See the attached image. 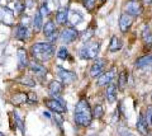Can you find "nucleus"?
Returning <instances> with one entry per match:
<instances>
[{
  "mask_svg": "<svg viewBox=\"0 0 152 136\" xmlns=\"http://www.w3.org/2000/svg\"><path fill=\"white\" fill-rule=\"evenodd\" d=\"M93 120V111L86 99H80L75 107V124L81 127H88Z\"/></svg>",
  "mask_w": 152,
  "mask_h": 136,
  "instance_id": "f257e3e1",
  "label": "nucleus"
},
{
  "mask_svg": "<svg viewBox=\"0 0 152 136\" xmlns=\"http://www.w3.org/2000/svg\"><path fill=\"white\" fill-rule=\"evenodd\" d=\"M32 55L34 57V61L43 62L48 61V60L53 56L55 54V46L48 42H37L32 46Z\"/></svg>",
  "mask_w": 152,
  "mask_h": 136,
  "instance_id": "f03ea898",
  "label": "nucleus"
},
{
  "mask_svg": "<svg viewBox=\"0 0 152 136\" xmlns=\"http://www.w3.org/2000/svg\"><path fill=\"white\" fill-rule=\"evenodd\" d=\"M99 49H100V43L96 41H90L88 43H85L84 47L80 49L79 56L83 60H93L98 56Z\"/></svg>",
  "mask_w": 152,
  "mask_h": 136,
  "instance_id": "7ed1b4c3",
  "label": "nucleus"
},
{
  "mask_svg": "<svg viewBox=\"0 0 152 136\" xmlns=\"http://www.w3.org/2000/svg\"><path fill=\"white\" fill-rule=\"evenodd\" d=\"M46 107L52 112L56 113H65L67 108H66V103L61 99V98H50V99H45Z\"/></svg>",
  "mask_w": 152,
  "mask_h": 136,
  "instance_id": "20e7f679",
  "label": "nucleus"
},
{
  "mask_svg": "<svg viewBox=\"0 0 152 136\" xmlns=\"http://www.w3.org/2000/svg\"><path fill=\"white\" fill-rule=\"evenodd\" d=\"M43 33L46 36L48 43H53V42L57 41V37H58V33H57V29H56V26L53 21H48L43 26Z\"/></svg>",
  "mask_w": 152,
  "mask_h": 136,
  "instance_id": "39448f33",
  "label": "nucleus"
},
{
  "mask_svg": "<svg viewBox=\"0 0 152 136\" xmlns=\"http://www.w3.org/2000/svg\"><path fill=\"white\" fill-rule=\"evenodd\" d=\"M142 3L140 0H128L126 3V13L129 14L132 17H136V15H140L142 13Z\"/></svg>",
  "mask_w": 152,
  "mask_h": 136,
  "instance_id": "423d86ee",
  "label": "nucleus"
},
{
  "mask_svg": "<svg viewBox=\"0 0 152 136\" xmlns=\"http://www.w3.org/2000/svg\"><path fill=\"white\" fill-rule=\"evenodd\" d=\"M77 37H79V32L76 31L75 28L69 27V28H65V29L61 32L60 41L62 42V43H71V42H74Z\"/></svg>",
  "mask_w": 152,
  "mask_h": 136,
  "instance_id": "0eeeda50",
  "label": "nucleus"
},
{
  "mask_svg": "<svg viewBox=\"0 0 152 136\" xmlns=\"http://www.w3.org/2000/svg\"><path fill=\"white\" fill-rule=\"evenodd\" d=\"M105 66H107V60L98 59L93 64L91 69H90V76H91V78H99L103 74Z\"/></svg>",
  "mask_w": 152,
  "mask_h": 136,
  "instance_id": "6e6552de",
  "label": "nucleus"
},
{
  "mask_svg": "<svg viewBox=\"0 0 152 136\" xmlns=\"http://www.w3.org/2000/svg\"><path fill=\"white\" fill-rule=\"evenodd\" d=\"M58 68V71H57V75L58 78H61L65 84H71L76 80V74L74 71H70V70H65L62 69V66H57Z\"/></svg>",
  "mask_w": 152,
  "mask_h": 136,
  "instance_id": "1a4fd4ad",
  "label": "nucleus"
},
{
  "mask_svg": "<svg viewBox=\"0 0 152 136\" xmlns=\"http://www.w3.org/2000/svg\"><path fill=\"white\" fill-rule=\"evenodd\" d=\"M0 21L7 26H13L14 23V13L7 7H0Z\"/></svg>",
  "mask_w": 152,
  "mask_h": 136,
  "instance_id": "9d476101",
  "label": "nucleus"
},
{
  "mask_svg": "<svg viewBox=\"0 0 152 136\" xmlns=\"http://www.w3.org/2000/svg\"><path fill=\"white\" fill-rule=\"evenodd\" d=\"M62 90H64V85H62V83L58 82V80H52L48 84V93H50L51 97L58 98L60 94L62 93Z\"/></svg>",
  "mask_w": 152,
  "mask_h": 136,
  "instance_id": "9b49d317",
  "label": "nucleus"
},
{
  "mask_svg": "<svg viewBox=\"0 0 152 136\" xmlns=\"http://www.w3.org/2000/svg\"><path fill=\"white\" fill-rule=\"evenodd\" d=\"M115 76V70L112 69L107 73H103L98 78V85L99 87H104V85H109L112 83V80Z\"/></svg>",
  "mask_w": 152,
  "mask_h": 136,
  "instance_id": "f8f14e48",
  "label": "nucleus"
},
{
  "mask_svg": "<svg viewBox=\"0 0 152 136\" xmlns=\"http://www.w3.org/2000/svg\"><path fill=\"white\" fill-rule=\"evenodd\" d=\"M18 55V68L19 69H26L29 66V57L24 49H18L17 51Z\"/></svg>",
  "mask_w": 152,
  "mask_h": 136,
  "instance_id": "ddd939ff",
  "label": "nucleus"
},
{
  "mask_svg": "<svg viewBox=\"0 0 152 136\" xmlns=\"http://www.w3.org/2000/svg\"><path fill=\"white\" fill-rule=\"evenodd\" d=\"M133 24V17L129 15V14L127 13H123L121 18H119V28L123 33H126V32L129 29L131 26Z\"/></svg>",
  "mask_w": 152,
  "mask_h": 136,
  "instance_id": "4468645a",
  "label": "nucleus"
},
{
  "mask_svg": "<svg viewBox=\"0 0 152 136\" xmlns=\"http://www.w3.org/2000/svg\"><path fill=\"white\" fill-rule=\"evenodd\" d=\"M29 68H31V71L36 75V76H38L39 79H43L46 76L47 74V69L43 66L42 64H39L38 61H33L29 64Z\"/></svg>",
  "mask_w": 152,
  "mask_h": 136,
  "instance_id": "2eb2a0df",
  "label": "nucleus"
},
{
  "mask_svg": "<svg viewBox=\"0 0 152 136\" xmlns=\"http://www.w3.org/2000/svg\"><path fill=\"white\" fill-rule=\"evenodd\" d=\"M136 127H137V131H138L141 135L148 136V134H150L148 124L146 122V120H145V117H143L142 113L140 115V118H138V121H137V124H136Z\"/></svg>",
  "mask_w": 152,
  "mask_h": 136,
  "instance_id": "dca6fc26",
  "label": "nucleus"
},
{
  "mask_svg": "<svg viewBox=\"0 0 152 136\" xmlns=\"http://www.w3.org/2000/svg\"><path fill=\"white\" fill-rule=\"evenodd\" d=\"M142 41H143V43L147 49L152 47V29L147 26L142 31Z\"/></svg>",
  "mask_w": 152,
  "mask_h": 136,
  "instance_id": "f3484780",
  "label": "nucleus"
},
{
  "mask_svg": "<svg viewBox=\"0 0 152 136\" xmlns=\"http://www.w3.org/2000/svg\"><path fill=\"white\" fill-rule=\"evenodd\" d=\"M147 66H152V55L151 54L142 56V57H140L136 61V68L143 69V68H147Z\"/></svg>",
  "mask_w": 152,
  "mask_h": 136,
  "instance_id": "a211bd4d",
  "label": "nucleus"
},
{
  "mask_svg": "<svg viewBox=\"0 0 152 136\" xmlns=\"http://www.w3.org/2000/svg\"><path fill=\"white\" fill-rule=\"evenodd\" d=\"M67 21L71 23L72 26H77L83 22V14L80 12H76V10H71L69 13V17H67Z\"/></svg>",
  "mask_w": 152,
  "mask_h": 136,
  "instance_id": "6ab92c4d",
  "label": "nucleus"
},
{
  "mask_svg": "<svg viewBox=\"0 0 152 136\" xmlns=\"http://www.w3.org/2000/svg\"><path fill=\"white\" fill-rule=\"evenodd\" d=\"M107 99L109 103H114L117 99V87L114 83H110L107 88Z\"/></svg>",
  "mask_w": 152,
  "mask_h": 136,
  "instance_id": "aec40b11",
  "label": "nucleus"
},
{
  "mask_svg": "<svg viewBox=\"0 0 152 136\" xmlns=\"http://www.w3.org/2000/svg\"><path fill=\"white\" fill-rule=\"evenodd\" d=\"M15 37L20 41H24L29 37V32H28V28L22 26V24H18L17 26V29H15Z\"/></svg>",
  "mask_w": 152,
  "mask_h": 136,
  "instance_id": "412c9836",
  "label": "nucleus"
},
{
  "mask_svg": "<svg viewBox=\"0 0 152 136\" xmlns=\"http://www.w3.org/2000/svg\"><path fill=\"white\" fill-rule=\"evenodd\" d=\"M67 17H69L67 8H60L58 12L56 13V21L58 24H65L67 22Z\"/></svg>",
  "mask_w": 152,
  "mask_h": 136,
  "instance_id": "4be33fe9",
  "label": "nucleus"
},
{
  "mask_svg": "<svg viewBox=\"0 0 152 136\" xmlns=\"http://www.w3.org/2000/svg\"><path fill=\"white\" fill-rule=\"evenodd\" d=\"M127 82H128V73H127V70H122L119 73V76H118V87H119V90H124L127 87Z\"/></svg>",
  "mask_w": 152,
  "mask_h": 136,
  "instance_id": "5701e85b",
  "label": "nucleus"
},
{
  "mask_svg": "<svg viewBox=\"0 0 152 136\" xmlns=\"http://www.w3.org/2000/svg\"><path fill=\"white\" fill-rule=\"evenodd\" d=\"M28 102V94L27 93H17L15 96H13L12 98V103L15 106L19 104H23V103H27Z\"/></svg>",
  "mask_w": 152,
  "mask_h": 136,
  "instance_id": "b1692460",
  "label": "nucleus"
},
{
  "mask_svg": "<svg viewBox=\"0 0 152 136\" xmlns=\"http://www.w3.org/2000/svg\"><path fill=\"white\" fill-rule=\"evenodd\" d=\"M122 49V41L121 38H118L117 36H113L110 40V45H109V51L110 52H117Z\"/></svg>",
  "mask_w": 152,
  "mask_h": 136,
  "instance_id": "393cba45",
  "label": "nucleus"
},
{
  "mask_svg": "<svg viewBox=\"0 0 152 136\" xmlns=\"http://www.w3.org/2000/svg\"><path fill=\"white\" fill-rule=\"evenodd\" d=\"M33 28H34L36 32H39L42 28H43V23H42V17H41L39 12H37L36 15H34V19H33Z\"/></svg>",
  "mask_w": 152,
  "mask_h": 136,
  "instance_id": "a878e982",
  "label": "nucleus"
},
{
  "mask_svg": "<svg viewBox=\"0 0 152 136\" xmlns=\"http://www.w3.org/2000/svg\"><path fill=\"white\" fill-rule=\"evenodd\" d=\"M91 37H94V29L93 28H88L86 31H84L81 33V41L85 42V43H88Z\"/></svg>",
  "mask_w": 152,
  "mask_h": 136,
  "instance_id": "bb28decb",
  "label": "nucleus"
},
{
  "mask_svg": "<svg viewBox=\"0 0 152 136\" xmlns=\"http://www.w3.org/2000/svg\"><path fill=\"white\" fill-rule=\"evenodd\" d=\"M13 115H14V121H15V125L18 126V129L22 131V132H24V124H23V120L20 118V116H19V113L17 111H14L13 112Z\"/></svg>",
  "mask_w": 152,
  "mask_h": 136,
  "instance_id": "cd10ccee",
  "label": "nucleus"
},
{
  "mask_svg": "<svg viewBox=\"0 0 152 136\" xmlns=\"http://www.w3.org/2000/svg\"><path fill=\"white\" fill-rule=\"evenodd\" d=\"M104 115V108L100 106V104H98V106H95L94 107V111H93V116L95 117V118H102Z\"/></svg>",
  "mask_w": 152,
  "mask_h": 136,
  "instance_id": "c85d7f7f",
  "label": "nucleus"
},
{
  "mask_svg": "<svg viewBox=\"0 0 152 136\" xmlns=\"http://www.w3.org/2000/svg\"><path fill=\"white\" fill-rule=\"evenodd\" d=\"M19 82H20L22 84H26V85H28V87H34L36 85V82L33 80L31 76H22L20 79H19Z\"/></svg>",
  "mask_w": 152,
  "mask_h": 136,
  "instance_id": "c756f323",
  "label": "nucleus"
},
{
  "mask_svg": "<svg viewBox=\"0 0 152 136\" xmlns=\"http://www.w3.org/2000/svg\"><path fill=\"white\" fill-rule=\"evenodd\" d=\"M57 57L61 59V60H66L69 57V51L66 47H61L58 50V52H57Z\"/></svg>",
  "mask_w": 152,
  "mask_h": 136,
  "instance_id": "7c9ffc66",
  "label": "nucleus"
},
{
  "mask_svg": "<svg viewBox=\"0 0 152 136\" xmlns=\"http://www.w3.org/2000/svg\"><path fill=\"white\" fill-rule=\"evenodd\" d=\"M39 14H41V17H46L47 14H50L48 5H47L46 3H43V4L41 5V8H39Z\"/></svg>",
  "mask_w": 152,
  "mask_h": 136,
  "instance_id": "2f4dec72",
  "label": "nucleus"
},
{
  "mask_svg": "<svg viewBox=\"0 0 152 136\" xmlns=\"http://www.w3.org/2000/svg\"><path fill=\"white\" fill-rule=\"evenodd\" d=\"M146 122L152 126V107H147V112H146Z\"/></svg>",
  "mask_w": 152,
  "mask_h": 136,
  "instance_id": "473e14b6",
  "label": "nucleus"
},
{
  "mask_svg": "<svg viewBox=\"0 0 152 136\" xmlns=\"http://www.w3.org/2000/svg\"><path fill=\"white\" fill-rule=\"evenodd\" d=\"M24 9H26V4L20 1V0H19V1H15V12L17 13H22Z\"/></svg>",
  "mask_w": 152,
  "mask_h": 136,
  "instance_id": "72a5a7b5",
  "label": "nucleus"
},
{
  "mask_svg": "<svg viewBox=\"0 0 152 136\" xmlns=\"http://www.w3.org/2000/svg\"><path fill=\"white\" fill-rule=\"evenodd\" d=\"M95 3H96V0H85L84 1L85 7L88 8V10H91V9L95 7Z\"/></svg>",
  "mask_w": 152,
  "mask_h": 136,
  "instance_id": "f704fd0d",
  "label": "nucleus"
},
{
  "mask_svg": "<svg viewBox=\"0 0 152 136\" xmlns=\"http://www.w3.org/2000/svg\"><path fill=\"white\" fill-rule=\"evenodd\" d=\"M119 135L121 136H134L128 129H121L119 130Z\"/></svg>",
  "mask_w": 152,
  "mask_h": 136,
  "instance_id": "c9c22d12",
  "label": "nucleus"
},
{
  "mask_svg": "<svg viewBox=\"0 0 152 136\" xmlns=\"http://www.w3.org/2000/svg\"><path fill=\"white\" fill-rule=\"evenodd\" d=\"M27 94H28V102H37V94H34L33 92H29Z\"/></svg>",
  "mask_w": 152,
  "mask_h": 136,
  "instance_id": "e433bc0d",
  "label": "nucleus"
},
{
  "mask_svg": "<svg viewBox=\"0 0 152 136\" xmlns=\"http://www.w3.org/2000/svg\"><path fill=\"white\" fill-rule=\"evenodd\" d=\"M43 116L47 117V118H51V115L48 113V112H43Z\"/></svg>",
  "mask_w": 152,
  "mask_h": 136,
  "instance_id": "4c0bfd02",
  "label": "nucleus"
},
{
  "mask_svg": "<svg viewBox=\"0 0 152 136\" xmlns=\"http://www.w3.org/2000/svg\"><path fill=\"white\" fill-rule=\"evenodd\" d=\"M146 4H152V0H143Z\"/></svg>",
  "mask_w": 152,
  "mask_h": 136,
  "instance_id": "58836bf2",
  "label": "nucleus"
},
{
  "mask_svg": "<svg viewBox=\"0 0 152 136\" xmlns=\"http://www.w3.org/2000/svg\"><path fill=\"white\" fill-rule=\"evenodd\" d=\"M0 136H5V135H4L3 132H0Z\"/></svg>",
  "mask_w": 152,
  "mask_h": 136,
  "instance_id": "ea45409f",
  "label": "nucleus"
},
{
  "mask_svg": "<svg viewBox=\"0 0 152 136\" xmlns=\"http://www.w3.org/2000/svg\"><path fill=\"white\" fill-rule=\"evenodd\" d=\"M100 1H102V3H104V1H105V0H100Z\"/></svg>",
  "mask_w": 152,
  "mask_h": 136,
  "instance_id": "a19ab883",
  "label": "nucleus"
},
{
  "mask_svg": "<svg viewBox=\"0 0 152 136\" xmlns=\"http://www.w3.org/2000/svg\"><path fill=\"white\" fill-rule=\"evenodd\" d=\"M151 99H152V96H151Z\"/></svg>",
  "mask_w": 152,
  "mask_h": 136,
  "instance_id": "79ce46f5",
  "label": "nucleus"
}]
</instances>
